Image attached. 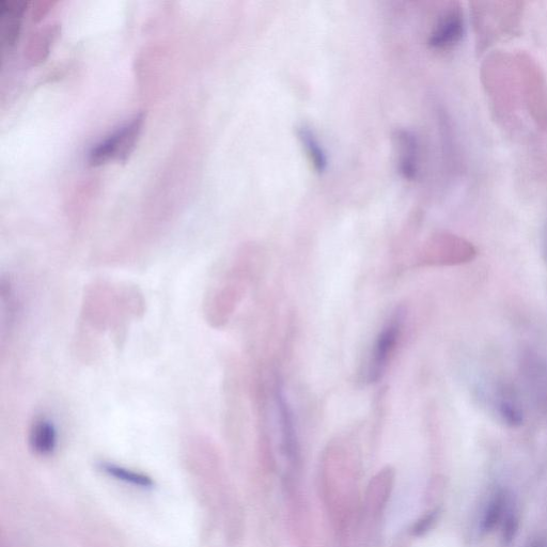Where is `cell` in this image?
<instances>
[{"mask_svg": "<svg viewBox=\"0 0 547 547\" xmlns=\"http://www.w3.org/2000/svg\"><path fill=\"white\" fill-rule=\"evenodd\" d=\"M102 471L108 476H111L124 483L131 484V486L151 489L153 487V480L142 473H137L128 468L118 466L111 463H104L101 465Z\"/></svg>", "mask_w": 547, "mask_h": 547, "instance_id": "13", "label": "cell"}, {"mask_svg": "<svg viewBox=\"0 0 547 547\" xmlns=\"http://www.w3.org/2000/svg\"><path fill=\"white\" fill-rule=\"evenodd\" d=\"M298 136L311 165L314 166V169L318 174L324 173L327 167V159L325 152L314 133H312L309 128L305 127V125H302V127L298 129Z\"/></svg>", "mask_w": 547, "mask_h": 547, "instance_id": "12", "label": "cell"}, {"mask_svg": "<svg viewBox=\"0 0 547 547\" xmlns=\"http://www.w3.org/2000/svg\"><path fill=\"white\" fill-rule=\"evenodd\" d=\"M51 3H39L37 7H35L34 9V13H33V19L35 21H38L40 20L43 15L45 14L46 11L49 10V7Z\"/></svg>", "mask_w": 547, "mask_h": 547, "instance_id": "18", "label": "cell"}, {"mask_svg": "<svg viewBox=\"0 0 547 547\" xmlns=\"http://www.w3.org/2000/svg\"><path fill=\"white\" fill-rule=\"evenodd\" d=\"M440 517V509L428 511L423 517L419 518L411 527L410 533L415 538L426 536L437 523Z\"/></svg>", "mask_w": 547, "mask_h": 547, "instance_id": "16", "label": "cell"}, {"mask_svg": "<svg viewBox=\"0 0 547 547\" xmlns=\"http://www.w3.org/2000/svg\"><path fill=\"white\" fill-rule=\"evenodd\" d=\"M400 154V173L405 179L413 180L417 174V142L409 132L399 131L396 135Z\"/></svg>", "mask_w": 547, "mask_h": 547, "instance_id": "11", "label": "cell"}, {"mask_svg": "<svg viewBox=\"0 0 547 547\" xmlns=\"http://www.w3.org/2000/svg\"><path fill=\"white\" fill-rule=\"evenodd\" d=\"M460 243L440 236L431 239L421 250L419 262L426 265L452 264L460 260Z\"/></svg>", "mask_w": 547, "mask_h": 547, "instance_id": "9", "label": "cell"}, {"mask_svg": "<svg viewBox=\"0 0 547 547\" xmlns=\"http://www.w3.org/2000/svg\"><path fill=\"white\" fill-rule=\"evenodd\" d=\"M0 14H2L0 37H2L3 44L10 48L19 38L22 15L8 12H0Z\"/></svg>", "mask_w": 547, "mask_h": 547, "instance_id": "15", "label": "cell"}, {"mask_svg": "<svg viewBox=\"0 0 547 547\" xmlns=\"http://www.w3.org/2000/svg\"><path fill=\"white\" fill-rule=\"evenodd\" d=\"M29 442L38 455L49 456L57 447V430L51 420L41 418L30 429Z\"/></svg>", "mask_w": 547, "mask_h": 547, "instance_id": "10", "label": "cell"}, {"mask_svg": "<svg viewBox=\"0 0 547 547\" xmlns=\"http://www.w3.org/2000/svg\"><path fill=\"white\" fill-rule=\"evenodd\" d=\"M275 398L279 414L281 451L288 461V472L300 476L302 455L299 437L296 433L292 410L280 385L276 386Z\"/></svg>", "mask_w": 547, "mask_h": 547, "instance_id": "6", "label": "cell"}, {"mask_svg": "<svg viewBox=\"0 0 547 547\" xmlns=\"http://www.w3.org/2000/svg\"><path fill=\"white\" fill-rule=\"evenodd\" d=\"M507 512V497L504 492L496 493L490 500L481 521V529L484 533H490L500 521L504 520Z\"/></svg>", "mask_w": 547, "mask_h": 547, "instance_id": "14", "label": "cell"}, {"mask_svg": "<svg viewBox=\"0 0 547 547\" xmlns=\"http://www.w3.org/2000/svg\"><path fill=\"white\" fill-rule=\"evenodd\" d=\"M247 270V265H234L213 293L207 309L213 326L226 324L241 303L246 292Z\"/></svg>", "mask_w": 547, "mask_h": 547, "instance_id": "2", "label": "cell"}, {"mask_svg": "<svg viewBox=\"0 0 547 547\" xmlns=\"http://www.w3.org/2000/svg\"><path fill=\"white\" fill-rule=\"evenodd\" d=\"M395 482L396 470L393 466L382 468L371 478L366 490L365 506L372 519L381 518L394 491Z\"/></svg>", "mask_w": 547, "mask_h": 547, "instance_id": "7", "label": "cell"}, {"mask_svg": "<svg viewBox=\"0 0 547 547\" xmlns=\"http://www.w3.org/2000/svg\"><path fill=\"white\" fill-rule=\"evenodd\" d=\"M288 524L295 544L309 547L311 519L307 500L300 488V476L287 472L284 477Z\"/></svg>", "mask_w": 547, "mask_h": 547, "instance_id": "5", "label": "cell"}, {"mask_svg": "<svg viewBox=\"0 0 547 547\" xmlns=\"http://www.w3.org/2000/svg\"><path fill=\"white\" fill-rule=\"evenodd\" d=\"M144 121V114H139L130 124L125 125L117 133L109 136L105 142L93 148L89 155V165L98 167L111 160L127 162L142 133Z\"/></svg>", "mask_w": 547, "mask_h": 547, "instance_id": "4", "label": "cell"}, {"mask_svg": "<svg viewBox=\"0 0 547 547\" xmlns=\"http://www.w3.org/2000/svg\"><path fill=\"white\" fill-rule=\"evenodd\" d=\"M405 311L398 308L382 328L370 355L367 380L378 383L383 377L399 346L403 333Z\"/></svg>", "mask_w": 547, "mask_h": 547, "instance_id": "3", "label": "cell"}, {"mask_svg": "<svg viewBox=\"0 0 547 547\" xmlns=\"http://www.w3.org/2000/svg\"><path fill=\"white\" fill-rule=\"evenodd\" d=\"M500 414L506 419L507 423H509L512 426L520 425L522 423V414L511 402H503L502 405H500Z\"/></svg>", "mask_w": 547, "mask_h": 547, "instance_id": "17", "label": "cell"}, {"mask_svg": "<svg viewBox=\"0 0 547 547\" xmlns=\"http://www.w3.org/2000/svg\"><path fill=\"white\" fill-rule=\"evenodd\" d=\"M355 452L336 442L326 448L321 465L322 494L332 523L345 534L358 504L359 468Z\"/></svg>", "mask_w": 547, "mask_h": 547, "instance_id": "1", "label": "cell"}, {"mask_svg": "<svg viewBox=\"0 0 547 547\" xmlns=\"http://www.w3.org/2000/svg\"><path fill=\"white\" fill-rule=\"evenodd\" d=\"M464 34V21L461 11L457 8L445 12L435 25L429 45L435 50H448L458 44Z\"/></svg>", "mask_w": 547, "mask_h": 547, "instance_id": "8", "label": "cell"}]
</instances>
